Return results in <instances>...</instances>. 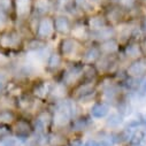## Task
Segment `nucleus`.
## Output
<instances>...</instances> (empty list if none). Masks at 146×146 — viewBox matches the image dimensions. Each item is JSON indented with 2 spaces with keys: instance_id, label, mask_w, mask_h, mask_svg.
<instances>
[{
  "instance_id": "dca6fc26",
  "label": "nucleus",
  "mask_w": 146,
  "mask_h": 146,
  "mask_svg": "<svg viewBox=\"0 0 146 146\" xmlns=\"http://www.w3.org/2000/svg\"><path fill=\"white\" fill-rule=\"evenodd\" d=\"M113 35H114V30L112 28H107V27L96 31V36L98 39H105V40L111 39L113 37Z\"/></svg>"
},
{
  "instance_id": "20e7f679",
  "label": "nucleus",
  "mask_w": 146,
  "mask_h": 146,
  "mask_svg": "<svg viewBox=\"0 0 146 146\" xmlns=\"http://www.w3.org/2000/svg\"><path fill=\"white\" fill-rule=\"evenodd\" d=\"M77 47L78 46H77L76 40L71 39V38H64V39H62V42L60 44V51L66 56H70L72 54H75Z\"/></svg>"
},
{
  "instance_id": "cd10ccee",
  "label": "nucleus",
  "mask_w": 146,
  "mask_h": 146,
  "mask_svg": "<svg viewBox=\"0 0 146 146\" xmlns=\"http://www.w3.org/2000/svg\"><path fill=\"white\" fill-rule=\"evenodd\" d=\"M119 4H121V6L125 8H130L133 5V0H119Z\"/></svg>"
},
{
  "instance_id": "6e6552de",
  "label": "nucleus",
  "mask_w": 146,
  "mask_h": 146,
  "mask_svg": "<svg viewBox=\"0 0 146 146\" xmlns=\"http://www.w3.org/2000/svg\"><path fill=\"white\" fill-rule=\"evenodd\" d=\"M100 48H97V47H90L85 53H84V56H83V60L88 63H92L94 61H97L100 56Z\"/></svg>"
},
{
  "instance_id": "4be33fe9",
  "label": "nucleus",
  "mask_w": 146,
  "mask_h": 146,
  "mask_svg": "<svg viewBox=\"0 0 146 146\" xmlns=\"http://www.w3.org/2000/svg\"><path fill=\"white\" fill-rule=\"evenodd\" d=\"M72 35L76 38H85L86 37V30L83 25H77L76 28L72 29Z\"/></svg>"
},
{
  "instance_id": "b1692460",
  "label": "nucleus",
  "mask_w": 146,
  "mask_h": 146,
  "mask_svg": "<svg viewBox=\"0 0 146 146\" xmlns=\"http://www.w3.org/2000/svg\"><path fill=\"white\" fill-rule=\"evenodd\" d=\"M48 91V88L46 84H40L37 89H36V94H38L39 97H45Z\"/></svg>"
},
{
  "instance_id": "72a5a7b5",
  "label": "nucleus",
  "mask_w": 146,
  "mask_h": 146,
  "mask_svg": "<svg viewBox=\"0 0 146 146\" xmlns=\"http://www.w3.org/2000/svg\"><path fill=\"white\" fill-rule=\"evenodd\" d=\"M74 146H82V144H81V143H76Z\"/></svg>"
},
{
  "instance_id": "0eeeda50",
  "label": "nucleus",
  "mask_w": 146,
  "mask_h": 146,
  "mask_svg": "<svg viewBox=\"0 0 146 146\" xmlns=\"http://www.w3.org/2000/svg\"><path fill=\"white\" fill-rule=\"evenodd\" d=\"M0 43H1V45L5 46V47H13V46H16L20 43V38L15 33H7V35L3 36Z\"/></svg>"
},
{
  "instance_id": "aec40b11",
  "label": "nucleus",
  "mask_w": 146,
  "mask_h": 146,
  "mask_svg": "<svg viewBox=\"0 0 146 146\" xmlns=\"http://www.w3.org/2000/svg\"><path fill=\"white\" fill-rule=\"evenodd\" d=\"M51 92H52V96L53 97H55V98H62L66 94V88H64L63 84H56Z\"/></svg>"
},
{
  "instance_id": "7ed1b4c3",
  "label": "nucleus",
  "mask_w": 146,
  "mask_h": 146,
  "mask_svg": "<svg viewBox=\"0 0 146 146\" xmlns=\"http://www.w3.org/2000/svg\"><path fill=\"white\" fill-rule=\"evenodd\" d=\"M53 31H54V22L50 17H44L43 20H40L37 30L39 37L47 38L50 36H52Z\"/></svg>"
},
{
  "instance_id": "f03ea898",
  "label": "nucleus",
  "mask_w": 146,
  "mask_h": 146,
  "mask_svg": "<svg viewBox=\"0 0 146 146\" xmlns=\"http://www.w3.org/2000/svg\"><path fill=\"white\" fill-rule=\"evenodd\" d=\"M83 75V68L80 66H72L68 68L63 74V83L64 84H72L80 80Z\"/></svg>"
},
{
  "instance_id": "e433bc0d",
  "label": "nucleus",
  "mask_w": 146,
  "mask_h": 146,
  "mask_svg": "<svg viewBox=\"0 0 146 146\" xmlns=\"http://www.w3.org/2000/svg\"><path fill=\"white\" fill-rule=\"evenodd\" d=\"M145 122H146V116H145Z\"/></svg>"
},
{
  "instance_id": "2eb2a0df",
  "label": "nucleus",
  "mask_w": 146,
  "mask_h": 146,
  "mask_svg": "<svg viewBox=\"0 0 146 146\" xmlns=\"http://www.w3.org/2000/svg\"><path fill=\"white\" fill-rule=\"evenodd\" d=\"M89 24H90V28L92 30H100L102 28L106 27V22L104 20V17H100V16H94V17H91L90 21H89Z\"/></svg>"
},
{
  "instance_id": "c85d7f7f",
  "label": "nucleus",
  "mask_w": 146,
  "mask_h": 146,
  "mask_svg": "<svg viewBox=\"0 0 146 146\" xmlns=\"http://www.w3.org/2000/svg\"><path fill=\"white\" fill-rule=\"evenodd\" d=\"M84 146H101V143L97 139H89Z\"/></svg>"
},
{
  "instance_id": "39448f33",
  "label": "nucleus",
  "mask_w": 146,
  "mask_h": 146,
  "mask_svg": "<svg viewBox=\"0 0 146 146\" xmlns=\"http://www.w3.org/2000/svg\"><path fill=\"white\" fill-rule=\"evenodd\" d=\"M54 28L60 33H68L70 31V21L64 16H59L54 21Z\"/></svg>"
},
{
  "instance_id": "2f4dec72",
  "label": "nucleus",
  "mask_w": 146,
  "mask_h": 146,
  "mask_svg": "<svg viewBox=\"0 0 146 146\" xmlns=\"http://www.w3.org/2000/svg\"><path fill=\"white\" fill-rule=\"evenodd\" d=\"M8 60H7V58L4 55V54H1L0 53V64H3V63H6Z\"/></svg>"
},
{
  "instance_id": "9d476101",
  "label": "nucleus",
  "mask_w": 146,
  "mask_h": 146,
  "mask_svg": "<svg viewBox=\"0 0 146 146\" xmlns=\"http://www.w3.org/2000/svg\"><path fill=\"white\" fill-rule=\"evenodd\" d=\"M16 12L19 16H25L30 11V0H16Z\"/></svg>"
},
{
  "instance_id": "412c9836",
  "label": "nucleus",
  "mask_w": 146,
  "mask_h": 146,
  "mask_svg": "<svg viewBox=\"0 0 146 146\" xmlns=\"http://www.w3.org/2000/svg\"><path fill=\"white\" fill-rule=\"evenodd\" d=\"M50 7H51L50 0H37L36 1V8L39 12H46L50 9Z\"/></svg>"
},
{
  "instance_id": "9b49d317",
  "label": "nucleus",
  "mask_w": 146,
  "mask_h": 146,
  "mask_svg": "<svg viewBox=\"0 0 146 146\" xmlns=\"http://www.w3.org/2000/svg\"><path fill=\"white\" fill-rule=\"evenodd\" d=\"M119 48L117 46V43L113 39H107L105 40L102 44H101V47H100V51L107 53V54H113L114 52H116Z\"/></svg>"
},
{
  "instance_id": "5701e85b",
  "label": "nucleus",
  "mask_w": 146,
  "mask_h": 146,
  "mask_svg": "<svg viewBox=\"0 0 146 146\" xmlns=\"http://www.w3.org/2000/svg\"><path fill=\"white\" fill-rule=\"evenodd\" d=\"M86 127H88V120L86 119H78L74 122V125H72V128L75 130H83Z\"/></svg>"
},
{
  "instance_id": "c756f323",
  "label": "nucleus",
  "mask_w": 146,
  "mask_h": 146,
  "mask_svg": "<svg viewBox=\"0 0 146 146\" xmlns=\"http://www.w3.org/2000/svg\"><path fill=\"white\" fill-rule=\"evenodd\" d=\"M6 23V15H5V12L3 9H0V28L4 27Z\"/></svg>"
},
{
  "instance_id": "a211bd4d",
  "label": "nucleus",
  "mask_w": 146,
  "mask_h": 146,
  "mask_svg": "<svg viewBox=\"0 0 146 146\" xmlns=\"http://www.w3.org/2000/svg\"><path fill=\"white\" fill-rule=\"evenodd\" d=\"M144 138H145V132H144L143 130L138 129L137 131H135V132L130 136V143H131L133 146L140 145V143H141V140H143Z\"/></svg>"
},
{
  "instance_id": "7c9ffc66",
  "label": "nucleus",
  "mask_w": 146,
  "mask_h": 146,
  "mask_svg": "<svg viewBox=\"0 0 146 146\" xmlns=\"http://www.w3.org/2000/svg\"><path fill=\"white\" fill-rule=\"evenodd\" d=\"M5 86H6V77L0 74V91H1Z\"/></svg>"
},
{
  "instance_id": "1a4fd4ad",
  "label": "nucleus",
  "mask_w": 146,
  "mask_h": 146,
  "mask_svg": "<svg viewBox=\"0 0 146 146\" xmlns=\"http://www.w3.org/2000/svg\"><path fill=\"white\" fill-rule=\"evenodd\" d=\"M123 122V115L120 113H113L106 120V125L109 128H117Z\"/></svg>"
},
{
  "instance_id": "ddd939ff",
  "label": "nucleus",
  "mask_w": 146,
  "mask_h": 146,
  "mask_svg": "<svg viewBox=\"0 0 146 146\" xmlns=\"http://www.w3.org/2000/svg\"><path fill=\"white\" fill-rule=\"evenodd\" d=\"M50 120H51V117H50L48 113H42L37 117V120H36V128H37L39 131H43L48 125Z\"/></svg>"
},
{
  "instance_id": "6ab92c4d",
  "label": "nucleus",
  "mask_w": 146,
  "mask_h": 146,
  "mask_svg": "<svg viewBox=\"0 0 146 146\" xmlns=\"http://www.w3.org/2000/svg\"><path fill=\"white\" fill-rule=\"evenodd\" d=\"M60 62H61V58L59 54H51L48 56V61H47V66L48 68L51 69H55L60 66Z\"/></svg>"
},
{
  "instance_id": "f704fd0d",
  "label": "nucleus",
  "mask_w": 146,
  "mask_h": 146,
  "mask_svg": "<svg viewBox=\"0 0 146 146\" xmlns=\"http://www.w3.org/2000/svg\"><path fill=\"white\" fill-rule=\"evenodd\" d=\"M144 48L146 50V39H145V42H144Z\"/></svg>"
},
{
  "instance_id": "f8f14e48",
  "label": "nucleus",
  "mask_w": 146,
  "mask_h": 146,
  "mask_svg": "<svg viewBox=\"0 0 146 146\" xmlns=\"http://www.w3.org/2000/svg\"><path fill=\"white\" fill-rule=\"evenodd\" d=\"M15 131H16L17 136H20V137H27L30 133L31 128H30L29 123H27L24 121H20L15 125Z\"/></svg>"
},
{
  "instance_id": "473e14b6",
  "label": "nucleus",
  "mask_w": 146,
  "mask_h": 146,
  "mask_svg": "<svg viewBox=\"0 0 146 146\" xmlns=\"http://www.w3.org/2000/svg\"><path fill=\"white\" fill-rule=\"evenodd\" d=\"M143 91L146 93V81L144 82V84H143Z\"/></svg>"
},
{
  "instance_id": "423d86ee",
  "label": "nucleus",
  "mask_w": 146,
  "mask_h": 146,
  "mask_svg": "<svg viewBox=\"0 0 146 146\" xmlns=\"http://www.w3.org/2000/svg\"><path fill=\"white\" fill-rule=\"evenodd\" d=\"M109 112V107L106 104H96L91 108V114L96 119H102L105 117Z\"/></svg>"
},
{
  "instance_id": "f3484780",
  "label": "nucleus",
  "mask_w": 146,
  "mask_h": 146,
  "mask_svg": "<svg viewBox=\"0 0 146 146\" xmlns=\"http://www.w3.org/2000/svg\"><path fill=\"white\" fill-rule=\"evenodd\" d=\"M125 54L130 58H137L141 54V50H140V46L138 44H130L125 47Z\"/></svg>"
},
{
  "instance_id": "f257e3e1",
  "label": "nucleus",
  "mask_w": 146,
  "mask_h": 146,
  "mask_svg": "<svg viewBox=\"0 0 146 146\" xmlns=\"http://www.w3.org/2000/svg\"><path fill=\"white\" fill-rule=\"evenodd\" d=\"M127 74L133 78H138L146 74V59H138L133 61L127 68Z\"/></svg>"
},
{
  "instance_id": "bb28decb",
  "label": "nucleus",
  "mask_w": 146,
  "mask_h": 146,
  "mask_svg": "<svg viewBox=\"0 0 146 146\" xmlns=\"http://www.w3.org/2000/svg\"><path fill=\"white\" fill-rule=\"evenodd\" d=\"M11 8V0H0V9L4 12Z\"/></svg>"
},
{
  "instance_id": "4c0bfd02",
  "label": "nucleus",
  "mask_w": 146,
  "mask_h": 146,
  "mask_svg": "<svg viewBox=\"0 0 146 146\" xmlns=\"http://www.w3.org/2000/svg\"><path fill=\"white\" fill-rule=\"evenodd\" d=\"M136 146H140V145H136Z\"/></svg>"
},
{
  "instance_id": "c9c22d12",
  "label": "nucleus",
  "mask_w": 146,
  "mask_h": 146,
  "mask_svg": "<svg viewBox=\"0 0 146 146\" xmlns=\"http://www.w3.org/2000/svg\"><path fill=\"white\" fill-rule=\"evenodd\" d=\"M144 30L146 31V22H145V24H144Z\"/></svg>"
},
{
  "instance_id": "393cba45",
  "label": "nucleus",
  "mask_w": 146,
  "mask_h": 146,
  "mask_svg": "<svg viewBox=\"0 0 146 146\" xmlns=\"http://www.w3.org/2000/svg\"><path fill=\"white\" fill-rule=\"evenodd\" d=\"M13 120V115L9 112H4V113H0V122H6L9 123Z\"/></svg>"
},
{
  "instance_id": "a878e982",
  "label": "nucleus",
  "mask_w": 146,
  "mask_h": 146,
  "mask_svg": "<svg viewBox=\"0 0 146 146\" xmlns=\"http://www.w3.org/2000/svg\"><path fill=\"white\" fill-rule=\"evenodd\" d=\"M0 146H16V140L13 138H7L0 141Z\"/></svg>"
},
{
  "instance_id": "4468645a",
  "label": "nucleus",
  "mask_w": 146,
  "mask_h": 146,
  "mask_svg": "<svg viewBox=\"0 0 146 146\" xmlns=\"http://www.w3.org/2000/svg\"><path fill=\"white\" fill-rule=\"evenodd\" d=\"M92 91H93V85H92L91 83H85V84L78 86V88L76 89V92H75V93H76V96H77L78 98H84V97L91 94Z\"/></svg>"
}]
</instances>
